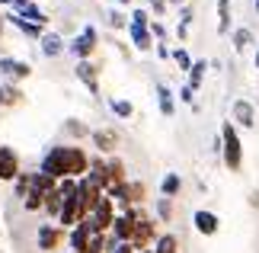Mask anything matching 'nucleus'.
<instances>
[{
  "label": "nucleus",
  "instance_id": "12",
  "mask_svg": "<svg viewBox=\"0 0 259 253\" xmlns=\"http://www.w3.org/2000/svg\"><path fill=\"white\" fill-rule=\"evenodd\" d=\"M77 77H80V84L90 90V93H99V80H96V67L90 61H80L77 64Z\"/></svg>",
  "mask_w": 259,
  "mask_h": 253
},
{
  "label": "nucleus",
  "instance_id": "34",
  "mask_svg": "<svg viewBox=\"0 0 259 253\" xmlns=\"http://www.w3.org/2000/svg\"><path fill=\"white\" fill-rule=\"evenodd\" d=\"M109 23H112L115 29H122V26H125V16H122V13H112V16H109Z\"/></svg>",
  "mask_w": 259,
  "mask_h": 253
},
{
  "label": "nucleus",
  "instance_id": "1",
  "mask_svg": "<svg viewBox=\"0 0 259 253\" xmlns=\"http://www.w3.org/2000/svg\"><path fill=\"white\" fill-rule=\"evenodd\" d=\"M90 170V157L80 148H52L42 160V173L52 179H77Z\"/></svg>",
  "mask_w": 259,
  "mask_h": 253
},
{
  "label": "nucleus",
  "instance_id": "42",
  "mask_svg": "<svg viewBox=\"0 0 259 253\" xmlns=\"http://www.w3.org/2000/svg\"><path fill=\"white\" fill-rule=\"evenodd\" d=\"M118 4H128V0H118Z\"/></svg>",
  "mask_w": 259,
  "mask_h": 253
},
{
  "label": "nucleus",
  "instance_id": "25",
  "mask_svg": "<svg viewBox=\"0 0 259 253\" xmlns=\"http://www.w3.org/2000/svg\"><path fill=\"white\" fill-rule=\"evenodd\" d=\"M7 19H13V26L19 29V32H26V35H38V32H42V26H32V23H26L23 16H7Z\"/></svg>",
  "mask_w": 259,
  "mask_h": 253
},
{
  "label": "nucleus",
  "instance_id": "38",
  "mask_svg": "<svg viewBox=\"0 0 259 253\" xmlns=\"http://www.w3.org/2000/svg\"><path fill=\"white\" fill-rule=\"evenodd\" d=\"M256 67H259V52H256Z\"/></svg>",
  "mask_w": 259,
  "mask_h": 253
},
{
  "label": "nucleus",
  "instance_id": "30",
  "mask_svg": "<svg viewBox=\"0 0 259 253\" xmlns=\"http://www.w3.org/2000/svg\"><path fill=\"white\" fill-rule=\"evenodd\" d=\"M173 58H176V64L183 67V70H189V67H192V61H189V55L183 52V48H176V52H173Z\"/></svg>",
  "mask_w": 259,
  "mask_h": 253
},
{
  "label": "nucleus",
  "instance_id": "9",
  "mask_svg": "<svg viewBox=\"0 0 259 253\" xmlns=\"http://www.w3.org/2000/svg\"><path fill=\"white\" fill-rule=\"evenodd\" d=\"M192 225H195V231H198V234H205V237L218 234V215H214V211H195Z\"/></svg>",
  "mask_w": 259,
  "mask_h": 253
},
{
  "label": "nucleus",
  "instance_id": "3",
  "mask_svg": "<svg viewBox=\"0 0 259 253\" xmlns=\"http://www.w3.org/2000/svg\"><path fill=\"white\" fill-rule=\"evenodd\" d=\"M132 42L141 48V52H147V48H151V32H147V13L144 10H135L132 13Z\"/></svg>",
  "mask_w": 259,
  "mask_h": 253
},
{
  "label": "nucleus",
  "instance_id": "17",
  "mask_svg": "<svg viewBox=\"0 0 259 253\" xmlns=\"http://www.w3.org/2000/svg\"><path fill=\"white\" fill-rule=\"evenodd\" d=\"M42 52L48 55V58H58V55H61L64 52V42H61V35H42Z\"/></svg>",
  "mask_w": 259,
  "mask_h": 253
},
{
  "label": "nucleus",
  "instance_id": "32",
  "mask_svg": "<svg viewBox=\"0 0 259 253\" xmlns=\"http://www.w3.org/2000/svg\"><path fill=\"white\" fill-rule=\"evenodd\" d=\"M192 93H195L192 87H183V90H179V99H183V103H192Z\"/></svg>",
  "mask_w": 259,
  "mask_h": 253
},
{
  "label": "nucleus",
  "instance_id": "21",
  "mask_svg": "<svg viewBox=\"0 0 259 253\" xmlns=\"http://www.w3.org/2000/svg\"><path fill=\"white\" fill-rule=\"evenodd\" d=\"M19 99H23V93H19L16 87H4V84H0V106H16Z\"/></svg>",
  "mask_w": 259,
  "mask_h": 253
},
{
  "label": "nucleus",
  "instance_id": "4",
  "mask_svg": "<svg viewBox=\"0 0 259 253\" xmlns=\"http://www.w3.org/2000/svg\"><path fill=\"white\" fill-rule=\"evenodd\" d=\"M138 218H141V215L128 208L125 215H118V218L112 221V234H115L118 244H128V240H132V231H135V221H138Z\"/></svg>",
  "mask_w": 259,
  "mask_h": 253
},
{
  "label": "nucleus",
  "instance_id": "26",
  "mask_svg": "<svg viewBox=\"0 0 259 253\" xmlns=\"http://www.w3.org/2000/svg\"><path fill=\"white\" fill-rule=\"evenodd\" d=\"M112 113H115L118 119H132L135 106H132V103H125V99H112Z\"/></svg>",
  "mask_w": 259,
  "mask_h": 253
},
{
  "label": "nucleus",
  "instance_id": "33",
  "mask_svg": "<svg viewBox=\"0 0 259 253\" xmlns=\"http://www.w3.org/2000/svg\"><path fill=\"white\" fill-rule=\"evenodd\" d=\"M109 253H135V247H132V244H115Z\"/></svg>",
  "mask_w": 259,
  "mask_h": 253
},
{
  "label": "nucleus",
  "instance_id": "35",
  "mask_svg": "<svg viewBox=\"0 0 259 253\" xmlns=\"http://www.w3.org/2000/svg\"><path fill=\"white\" fill-rule=\"evenodd\" d=\"M151 7H154V13H163V10H166V0H151Z\"/></svg>",
  "mask_w": 259,
  "mask_h": 253
},
{
  "label": "nucleus",
  "instance_id": "6",
  "mask_svg": "<svg viewBox=\"0 0 259 253\" xmlns=\"http://www.w3.org/2000/svg\"><path fill=\"white\" fill-rule=\"evenodd\" d=\"M151 237H154V221H147V218L141 215V218L135 221V231H132V240H128V244H132L135 250H144Z\"/></svg>",
  "mask_w": 259,
  "mask_h": 253
},
{
  "label": "nucleus",
  "instance_id": "14",
  "mask_svg": "<svg viewBox=\"0 0 259 253\" xmlns=\"http://www.w3.org/2000/svg\"><path fill=\"white\" fill-rule=\"evenodd\" d=\"M90 183H96L99 189H106L109 186V167L103 164V160H93V164H90Z\"/></svg>",
  "mask_w": 259,
  "mask_h": 253
},
{
  "label": "nucleus",
  "instance_id": "13",
  "mask_svg": "<svg viewBox=\"0 0 259 253\" xmlns=\"http://www.w3.org/2000/svg\"><path fill=\"white\" fill-rule=\"evenodd\" d=\"M234 119H237L243 128H250V125L256 122V113H253V106L246 103V99H237V103H234Z\"/></svg>",
  "mask_w": 259,
  "mask_h": 253
},
{
  "label": "nucleus",
  "instance_id": "36",
  "mask_svg": "<svg viewBox=\"0 0 259 253\" xmlns=\"http://www.w3.org/2000/svg\"><path fill=\"white\" fill-rule=\"evenodd\" d=\"M0 4H13L16 10H23V7H29V0H0Z\"/></svg>",
  "mask_w": 259,
  "mask_h": 253
},
{
  "label": "nucleus",
  "instance_id": "39",
  "mask_svg": "<svg viewBox=\"0 0 259 253\" xmlns=\"http://www.w3.org/2000/svg\"><path fill=\"white\" fill-rule=\"evenodd\" d=\"M0 29H4V16H0Z\"/></svg>",
  "mask_w": 259,
  "mask_h": 253
},
{
  "label": "nucleus",
  "instance_id": "7",
  "mask_svg": "<svg viewBox=\"0 0 259 253\" xmlns=\"http://www.w3.org/2000/svg\"><path fill=\"white\" fill-rule=\"evenodd\" d=\"M19 176V157L13 148H0V179H16Z\"/></svg>",
  "mask_w": 259,
  "mask_h": 253
},
{
  "label": "nucleus",
  "instance_id": "37",
  "mask_svg": "<svg viewBox=\"0 0 259 253\" xmlns=\"http://www.w3.org/2000/svg\"><path fill=\"white\" fill-rule=\"evenodd\" d=\"M154 35H157V39H163V35H166V29H163L160 23H154Z\"/></svg>",
  "mask_w": 259,
  "mask_h": 253
},
{
  "label": "nucleus",
  "instance_id": "19",
  "mask_svg": "<svg viewBox=\"0 0 259 253\" xmlns=\"http://www.w3.org/2000/svg\"><path fill=\"white\" fill-rule=\"evenodd\" d=\"M19 16H23L26 23H32V26H45V23H48V16H45V13H42V10H38V7H32V4L19 10Z\"/></svg>",
  "mask_w": 259,
  "mask_h": 253
},
{
  "label": "nucleus",
  "instance_id": "27",
  "mask_svg": "<svg viewBox=\"0 0 259 253\" xmlns=\"http://www.w3.org/2000/svg\"><path fill=\"white\" fill-rule=\"evenodd\" d=\"M250 42H253L250 29H237V32H234V48H237V52H243V48L250 45Z\"/></svg>",
  "mask_w": 259,
  "mask_h": 253
},
{
  "label": "nucleus",
  "instance_id": "18",
  "mask_svg": "<svg viewBox=\"0 0 259 253\" xmlns=\"http://www.w3.org/2000/svg\"><path fill=\"white\" fill-rule=\"evenodd\" d=\"M231 29V0H218V32Z\"/></svg>",
  "mask_w": 259,
  "mask_h": 253
},
{
  "label": "nucleus",
  "instance_id": "24",
  "mask_svg": "<svg viewBox=\"0 0 259 253\" xmlns=\"http://www.w3.org/2000/svg\"><path fill=\"white\" fill-rule=\"evenodd\" d=\"M179 186H183V183H179V176H176V173H166V176H163V183H160V189H163V196H166V199L176 196Z\"/></svg>",
  "mask_w": 259,
  "mask_h": 253
},
{
  "label": "nucleus",
  "instance_id": "28",
  "mask_svg": "<svg viewBox=\"0 0 259 253\" xmlns=\"http://www.w3.org/2000/svg\"><path fill=\"white\" fill-rule=\"evenodd\" d=\"M154 253H176V237L173 234H163L160 240H157V250Z\"/></svg>",
  "mask_w": 259,
  "mask_h": 253
},
{
  "label": "nucleus",
  "instance_id": "29",
  "mask_svg": "<svg viewBox=\"0 0 259 253\" xmlns=\"http://www.w3.org/2000/svg\"><path fill=\"white\" fill-rule=\"evenodd\" d=\"M157 215H160L163 221H170V215H173V205H170V199H160V202H157Z\"/></svg>",
  "mask_w": 259,
  "mask_h": 253
},
{
  "label": "nucleus",
  "instance_id": "41",
  "mask_svg": "<svg viewBox=\"0 0 259 253\" xmlns=\"http://www.w3.org/2000/svg\"><path fill=\"white\" fill-rule=\"evenodd\" d=\"M141 253H154V250H141Z\"/></svg>",
  "mask_w": 259,
  "mask_h": 253
},
{
  "label": "nucleus",
  "instance_id": "43",
  "mask_svg": "<svg viewBox=\"0 0 259 253\" xmlns=\"http://www.w3.org/2000/svg\"><path fill=\"white\" fill-rule=\"evenodd\" d=\"M176 4H179V0H176Z\"/></svg>",
  "mask_w": 259,
  "mask_h": 253
},
{
  "label": "nucleus",
  "instance_id": "10",
  "mask_svg": "<svg viewBox=\"0 0 259 253\" xmlns=\"http://www.w3.org/2000/svg\"><path fill=\"white\" fill-rule=\"evenodd\" d=\"M90 234H93V228H90L87 218L80 221V225H74V231H71V247H74V253H83V250H87Z\"/></svg>",
  "mask_w": 259,
  "mask_h": 253
},
{
  "label": "nucleus",
  "instance_id": "5",
  "mask_svg": "<svg viewBox=\"0 0 259 253\" xmlns=\"http://www.w3.org/2000/svg\"><path fill=\"white\" fill-rule=\"evenodd\" d=\"M93 48H96V29H93V26H87L83 32L71 42V52H74L77 58H83V61H87V58L93 55Z\"/></svg>",
  "mask_w": 259,
  "mask_h": 253
},
{
  "label": "nucleus",
  "instance_id": "22",
  "mask_svg": "<svg viewBox=\"0 0 259 253\" xmlns=\"http://www.w3.org/2000/svg\"><path fill=\"white\" fill-rule=\"evenodd\" d=\"M83 253H109V240L103 234H90V244Z\"/></svg>",
  "mask_w": 259,
  "mask_h": 253
},
{
  "label": "nucleus",
  "instance_id": "40",
  "mask_svg": "<svg viewBox=\"0 0 259 253\" xmlns=\"http://www.w3.org/2000/svg\"><path fill=\"white\" fill-rule=\"evenodd\" d=\"M256 13H259V0H256Z\"/></svg>",
  "mask_w": 259,
  "mask_h": 253
},
{
  "label": "nucleus",
  "instance_id": "8",
  "mask_svg": "<svg viewBox=\"0 0 259 253\" xmlns=\"http://www.w3.org/2000/svg\"><path fill=\"white\" fill-rule=\"evenodd\" d=\"M0 74L10 77V80H23V77L32 74V67L26 61H16V58H0Z\"/></svg>",
  "mask_w": 259,
  "mask_h": 253
},
{
  "label": "nucleus",
  "instance_id": "20",
  "mask_svg": "<svg viewBox=\"0 0 259 253\" xmlns=\"http://www.w3.org/2000/svg\"><path fill=\"white\" fill-rule=\"evenodd\" d=\"M205 70H208V64H205V61H195L192 67H189V87H192V90H198V87H202V77H205Z\"/></svg>",
  "mask_w": 259,
  "mask_h": 253
},
{
  "label": "nucleus",
  "instance_id": "16",
  "mask_svg": "<svg viewBox=\"0 0 259 253\" xmlns=\"http://www.w3.org/2000/svg\"><path fill=\"white\" fill-rule=\"evenodd\" d=\"M61 205H64L61 189H58V186H55V189H48V192H45V205H42V208L48 211V215H61Z\"/></svg>",
  "mask_w": 259,
  "mask_h": 253
},
{
  "label": "nucleus",
  "instance_id": "11",
  "mask_svg": "<svg viewBox=\"0 0 259 253\" xmlns=\"http://www.w3.org/2000/svg\"><path fill=\"white\" fill-rule=\"evenodd\" d=\"M58 244H61V228H55V225L38 228V250H55Z\"/></svg>",
  "mask_w": 259,
  "mask_h": 253
},
{
  "label": "nucleus",
  "instance_id": "15",
  "mask_svg": "<svg viewBox=\"0 0 259 253\" xmlns=\"http://www.w3.org/2000/svg\"><path fill=\"white\" fill-rule=\"evenodd\" d=\"M93 144L99 151H112L118 144V135H115L112 128H99V131H93Z\"/></svg>",
  "mask_w": 259,
  "mask_h": 253
},
{
  "label": "nucleus",
  "instance_id": "31",
  "mask_svg": "<svg viewBox=\"0 0 259 253\" xmlns=\"http://www.w3.org/2000/svg\"><path fill=\"white\" fill-rule=\"evenodd\" d=\"M67 131L80 138V135H87V125H80V122H74V119H71V122H67Z\"/></svg>",
  "mask_w": 259,
  "mask_h": 253
},
{
  "label": "nucleus",
  "instance_id": "2",
  "mask_svg": "<svg viewBox=\"0 0 259 253\" xmlns=\"http://www.w3.org/2000/svg\"><path fill=\"white\" fill-rule=\"evenodd\" d=\"M221 151H224V164L227 170H240L243 164V144H240V138H237V128L227 122L221 128Z\"/></svg>",
  "mask_w": 259,
  "mask_h": 253
},
{
  "label": "nucleus",
  "instance_id": "23",
  "mask_svg": "<svg viewBox=\"0 0 259 253\" xmlns=\"http://www.w3.org/2000/svg\"><path fill=\"white\" fill-rule=\"evenodd\" d=\"M157 96H160V113L163 116H173V93L160 84V87H157Z\"/></svg>",
  "mask_w": 259,
  "mask_h": 253
}]
</instances>
